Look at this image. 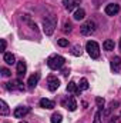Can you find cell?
Here are the masks:
<instances>
[{"label": "cell", "mask_w": 121, "mask_h": 123, "mask_svg": "<svg viewBox=\"0 0 121 123\" xmlns=\"http://www.w3.org/2000/svg\"><path fill=\"white\" fill-rule=\"evenodd\" d=\"M95 27H97V25H95L94 20H87V22H84V23L81 25L80 31H81L83 36H90L91 33L95 31Z\"/></svg>", "instance_id": "277c9868"}, {"label": "cell", "mask_w": 121, "mask_h": 123, "mask_svg": "<svg viewBox=\"0 0 121 123\" xmlns=\"http://www.w3.org/2000/svg\"><path fill=\"white\" fill-rule=\"evenodd\" d=\"M94 123H101V112H97V113H95V119H94Z\"/></svg>", "instance_id": "4316f807"}, {"label": "cell", "mask_w": 121, "mask_h": 123, "mask_svg": "<svg viewBox=\"0 0 121 123\" xmlns=\"http://www.w3.org/2000/svg\"><path fill=\"white\" fill-rule=\"evenodd\" d=\"M66 63V59L60 56V55H54V56H50L49 59H47V66L51 69V70H57V69H60L63 67V64Z\"/></svg>", "instance_id": "7a4b0ae2"}, {"label": "cell", "mask_w": 121, "mask_h": 123, "mask_svg": "<svg viewBox=\"0 0 121 123\" xmlns=\"http://www.w3.org/2000/svg\"><path fill=\"white\" fill-rule=\"evenodd\" d=\"M59 46H61V47L68 46V40H67V39H60V40H59Z\"/></svg>", "instance_id": "484cf974"}, {"label": "cell", "mask_w": 121, "mask_h": 123, "mask_svg": "<svg viewBox=\"0 0 121 123\" xmlns=\"http://www.w3.org/2000/svg\"><path fill=\"white\" fill-rule=\"evenodd\" d=\"M118 120H120V117H117V116H116V117H111V122H110V123H118Z\"/></svg>", "instance_id": "f1b7e54d"}, {"label": "cell", "mask_w": 121, "mask_h": 123, "mask_svg": "<svg viewBox=\"0 0 121 123\" xmlns=\"http://www.w3.org/2000/svg\"><path fill=\"white\" fill-rule=\"evenodd\" d=\"M1 74H3L4 77H9V76L11 74V72H10L9 69H6V67H1Z\"/></svg>", "instance_id": "d4e9b609"}, {"label": "cell", "mask_w": 121, "mask_h": 123, "mask_svg": "<svg viewBox=\"0 0 121 123\" xmlns=\"http://www.w3.org/2000/svg\"><path fill=\"white\" fill-rule=\"evenodd\" d=\"M26 63L23 60H20V62H17V74L19 76H24L26 74Z\"/></svg>", "instance_id": "9a60e30c"}, {"label": "cell", "mask_w": 121, "mask_h": 123, "mask_svg": "<svg viewBox=\"0 0 121 123\" xmlns=\"http://www.w3.org/2000/svg\"><path fill=\"white\" fill-rule=\"evenodd\" d=\"M118 12H120V4L111 3V4H107L105 6V14H108V16H114Z\"/></svg>", "instance_id": "9c48e42d"}, {"label": "cell", "mask_w": 121, "mask_h": 123, "mask_svg": "<svg viewBox=\"0 0 121 123\" xmlns=\"http://www.w3.org/2000/svg\"><path fill=\"white\" fill-rule=\"evenodd\" d=\"M103 47L105 49V50H114V47H116V44H114V40H111V39H107L104 43H103Z\"/></svg>", "instance_id": "2e32d148"}, {"label": "cell", "mask_w": 121, "mask_h": 123, "mask_svg": "<svg viewBox=\"0 0 121 123\" xmlns=\"http://www.w3.org/2000/svg\"><path fill=\"white\" fill-rule=\"evenodd\" d=\"M4 50H6V40L1 39V52H4Z\"/></svg>", "instance_id": "83f0119b"}, {"label": "cell", "mask_w": 121, "mask_h": 123, "mask_svg": "<svg viewBox=\"0 0 121 123\" xmlns=\"http://www.w3.org/2000/svg\"><path fill=\"white\" fill-rule=\"evenodd\" d=\"M27 113H30V107H27V106H19V107H16L14 109V117H17V119H22V117H24Z\"/></svg>", "instance_id": "52a82bcc"}, {"label": "cell", "mask_w": 121, "mask_h": 123, "mask_svg": "<svg viewBox=\"0 0 121 123\" xmlns=\"http://www.w3.org/2000/svg\"><path fill=\"white\" fill-rule=\"evenodd\" d=\"M61 120H63V116L60 113H54L51 116V123H61Z\"/></svg>", "instance_id": "44dd1931"}, {"label": "cell", "mask_w": 121, "mask_h": 123, "mask_svg": "<svg viewBox=\"0 0 121 123\" xmlns=\"http://www.w3.org/2000/svg\"><path fill=\"white\" fill-rule=\"evenodd\" d=\"M63 4H64V7H66V10H68V12H73L80 3H78V0H63Z\"/></svg>", "instance_id": "30bf717a"}, {"label": "cell", "mask_w": 121, "mask_h": 123, "mask_svg": "<svg viewBox=\"0 0 121 123\" xmlns=\"http://www.w3.org/2000/svg\"><path fill=\"white\" fill-rule=\"evenodd\" d=\"M63 106H64L66 109H68L70 112H74V110L77 109V102H76V99H74L73 96H70V97H67L66 100H63Z\"/></svg>", "instance_id": "8992f818"}, {"label": "cell", "mask_w": 121, "mask_h": 123, "mask_svg": "<svg viewBox=\"0 0 121 123\" xmlns=\"http://www.w3.org/2000/svg\"><path fill=\"white\" fill-rule=\"evenodd\" d=\"M63 31H66V33H67V31H68V33L71 31V23H70V22H66V23H64V27H63Z\"/></svg>", "instance_id": "cb8c5ba5"}, {"label": "cell", "mask_w": 121, "mask_h": 123, "mask_svg": "<svg viewBox=\"0 0 121 123\" xmlns=\"http://www.w3.org/2000/svg\"><path fill=\"white\" fill-rule=\"evenodd\" d=\"M95 103H97V106H98L100 109H103V106H104V103H105V102H104V99H103V97H97V99H95Z\"/></svg>", "instance_id": "603a6c76"}, {"label": "cell", "mask_w": 121, "mask_h": 123, "mask_svg": "<svg viewBox=\"0 0 121 123\" xmlns=\"http://www.w3.org/2000/svg\"><path fill=\"white\" fill-rule=\"evenodd\" d=\"M120 50H121V40H120Z\"/></svg>", "instance_id": "f546056e"}, {"label": "cell", "mask_w": 121, "mask_h": 123, "mask_svg": "<svg viewBox=\"0 0 121 123\" xmlns=\"http://www.w3.org/2000/svg\"><path fill=\"white\" fill-rule=\"evenodd\" d=\"M56 105H54V102L53 100H49V99H41L40 100V107H43V109H53Z\"/></svg>", "instance_id": "4fadbf2b"}, {"label": "cell", "mask_w": 121, "mask_h": 123, "mask_svg": "<svg viewBox=\"0 0 121 123\" xmlns=\"http://www.w3.org/2000/svg\"><path fill=\"white\" fill-rule=\"evenodd\" d=\"M38 80H40V73H34V74H31L30 77H29V82H27L29 87H34V86L38 83Z\"/></svg>", "instance_id": "5bb4252c"}, {"label": "cell", "mask_w": 121, "mask_h": 123, "mask_svg": "<svg viewBox=\"0 0 121 123\" xmlns=\"http://www.w3.org/2000/svg\"><path fill=\"white\" fill-rule=\"evenodd\" d=\"M47 85H49V89L51 92H56L59 87H60V80L56 77V76H49L47 77Z\"/></svg>", "instance_id": "5b68a950"}, {"label": "cell", "mask_w": 121, "mask_h": 123, "mask_svg": "<svg viewBox=\"0 0 121 123\" xmlns=\"http://www.w3.org/2000/svg\"><path fill=\"white\" fill-rule=\"evenodd\" d=\"M56 17L54 16H50V17H46L43 20V31L46 33V36H51L54 33V29H56Z\"/></svg>", "instance_id": "6da1fadb"}, {"label": "cell", "mask_w": 121, "mask_h": 123, "mask_svg": "<svg viewBox=\"0 0 121 123\" xmlns=\"http://www.w3.org/2000/svg\"><path fill=\"white\" fill-rule=\"evenodd\" d=\"M84 17H86V12H84V9H77L76 13H74V19H76V20H83Z\"/></svg>", "instance_id": "ac0fdd59"}, {"label": "cell", "mask_w": 121, "mask_h": 123, "mask_svg": "<svg viewBox=\"0 0 121 123\" xmlns=\"http://www.w3.org/2000/svg\"><path fill=\"white\" fill-rule=\"evenodd\" d=\"M3 60L6 62L7 64H14L16 63V59H14V56L11 53H4L3 55Z\"/></svg>", "instance_id": "e0dca14e"}, {"label": "cell", "mask_w": 121, "mask_h": 123, "mask_svg": "<svg viewBox=\"0 0 121 123\" xmlns=\"http://www.w3.org/2000/svg\"><path fill=\"white\" fill-rule=\"evenodd\" d=\"M71 53H73L74 56H81V47H80L78 44H76V46L73 47V50H71Z\"/></svg>", "instance_id": "7402d4cb"}, {"label": "cell", "mask_w": 121, "mask_h": 123, "mask_svg": "<svg viewBox=\"0 0 121 123\" xmlns=\"http://www.w3.org/2000/svg\"><path fill=\"white\" fill-rule=\"evenodd\" d=\"M111 69H113L116 73H118L121 70V57L120 56H116V57L111 60Z\"/></svg>", "instance_id": "7c38bea8"}, {"label": "cell", "mask_w": 121, "mask_h": 123, "mask_svg": "<svg viewBox=\"0 0 121 123\" xmlns=\"http://www.w3.org/2000/svg\"><path fill=\"white\" fill-rule=\"evenodd\" d=\"M86 50H87V53L90 55L91 59H98V57H100V46H98L97 42L88 40L87 44H86Z\"/></svg>", "instance_id": "3957f363"}, {"label": "cell", "mask_w": 121, "mask_h": 123, "mask_svg": "<svg viewBox=\"0 0 121 123\" xmlns=\"http://www.w3.org/2000/svg\"><path fill=\"white\" fill-rule=\"evenodd\" d=\"M67 92L71 93V94H80L81 93V89L78 87V85H76L74 82H70L67 85Z\"/></svg>", "instance_id": "8fae6325"}, {"label": "cell", "mask_w": 121, "mask_h": 123, "mask_svg": "<svg viewBox=\"0 0 121 123\" xmlns=\"http://www.w3.org/2000/svg\"><path fill=\"white\" fill-rule=\"evenodd\" d=\"M6 89L7 90H24V87H23V83L20 82V80H13V82H9V83H6Z\"/></svg>", "instance_id": "ba28073f"}, {"label": "cell", "mask_w": 121, "mask_h": 123, "mask_svg": "<svg viewBox=\"0 0 121 123\" xmlns=\"http://www.w3.org/2000/svg\"><path fill=\"white\" fill-rule=\"evenodd\" d=\"M78 87H80L81 90H87V89H88V80H87L86 77H83V79L80 80V85H78Z\"/></svg>", "instance_id": "ffe728a7"}, {"label": "cell", "mask_w": 121, "mask_h": 123, "mask_svg": "<svg viewBox=\"0 0 121 123\" xmlns=\"http://www.w3.org/2000/svg\"><path fill=\"white\" fill-rule=\"evenodd\" d=\"M20 123H27V122H20Z\"/></svg>", "instance_id": "4dcf8cb0"}, {"label": "cell", "mask_w": 121, "mask_h": 123, "mask_svg": "<svg viewBox=\"0 0 121 123\" xmlns=\"http://www.w3.org/2000/svg\"><path fill=\"white\" fill-rule=\"evenodd\" d=\"M0 106H1V110H0V113H1V116H7L9 115V106H7V103L4 102V100H0Z\"/></svg>", "instance_id": "d6986e66"}]
</instances>
